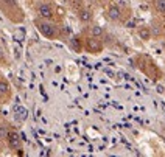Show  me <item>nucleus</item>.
<instances>
[{
    "instance_id": "1",
    "label": "nucleus",
    "mask_w": 165,
    "mask_h": 157,
    "mask_svg": "<svg viewBox=\"0 0 165 157\" xmlns=\"http://www.w3.org/2000/svg\"><path fill=\"white\" fill-rule=\"evenodd\" d=\"M36 26H38V30H39V33L42 34L44 37H47V39H55L58 36V28H56V25H53V23H50L49 20H38L36 22Z\"/></svg>"
},
{
    "instance_id": "2",
    "label": "nucleus",
    "mask_w": 165,
    "mask_h": 157,
    "mask_svg": "<svg viewBox=\"0 0 165 157\" xmlns=\"http://www.w3.org/2000/svg\"><path fill=\"white\" fill-rule=\"evenodd\" d=\"M86 47H87V50L91 51V53H100L103 50V44L100 42V40L97 37H91V39H87V42H86Z\"/></svg>"
},
{
    "instance_id": "3",
    "label": "nucleus",
    "mask_w": 165,
    "mask_h": 157,
    "mask_svg": "<svg viewBox=\"0 0 165 157\" xmlns=\"http://www.w3.org/2000/svg\"><path fill=\"white\" fill-rule=\"evenodd\" d=\"M6 140H8V146L11 149H19L20 145H22V139H20V135L17 132H10Z\"/></svg>"
},
{
    "instance_id": "4",
    "label": "nucleus",
    "mask_w": 165,
    "mask_h": 157,
    "mask_svg": "<svg viewBox=\"0 0 165 157\" xmlns=\"http://www.w3.org/2000/svg\"><path fill=\"white\" fill-rule=\"evenodd\" d=\"M38 12H39V16L42 17V19H45V20H49V19L53 17V8H52V5H49V3L39 5Z\"/></svg>"
},
{
    "instance_id": "5",
    "label": "nucleus",
    "mask_w": 165,
    "mask_h": 157,
    "mask_svg": "<svg viewBox=\"0 0 165 157\" xmlns=\"http://www.w3.org/2000/svg\"><path fill=\"white\" fill-rule=\"evenodd\" d=\"M122 16V10L119 8L117 5H112V6H109V10H108V17L111 19V20H119Z\"/></svg>"
},
{
    "instance_id": "6",
    "label": "nucleus",
    "mask_w": 165,
    "mask_h": 157,
    "mask_svg": "<svg viewBox=\"0 0 165 157\" xmlns=\"http://www.w3.org/2000/svg\"><path fill=\"white\" fill-rule=\"evenodd\" d=\"M78 17H80V20H81V22L87 23V22H91V20H92V12L89 11V10H82V11H80Z\"/></svg>"
},
{
    "instance_id": "7",
    "label": "nucleus",
    "mask_w": 165,
    "mask_h": 157,
    "mask_svg": "<svg viewBox=\"0 0 165 157\" xmlns=\"http://www.w3.org/2000/svg\"><path fill=\"white\" fill-rule=\"evenodd\" d=\"M139 37L142 40H150L151 39V30L148 28V26H142V28L139 30Z\"/></svg>"
},
{
    "instance_id": "8",
    "label": "nucleus",
    "mask_w": 165,
    "mask_h": 157,
    "mask_svg": "<svg viewBox=\"0 0 165 157\" xmlns=\"http://www.w3.org/2000/svg\"><path fill=\"white\" fill-rule=\"evenodd\" d=\"M16 111H17V114H16V118H17L19 121H24V120H27V117H28V111H27L25 107H17Z\"/></svg>"
},
{
    "instance_id": "9",
    "label": "nucleus",
    "mask_w": 165,
    "mask_h": 157,
    "mask_svg": "<svg viewBox=\"0 0 165 157\" xmlns=\"http://www.w3.org/2000/svg\"><path fill=\"white\" fill-rule=\"evenodd\" d=\"M103 26H100V25H94V26H91V34L94 36V37H101L103 36Z\"/></svg>"
},
{
    "instance_id": "10",
    "label": "nucleus",
    "mask_w": 165,
    "mask_h": 157,
    "mask_svg": "<svg viewBox=\"0 0 165 157\" xmlns=\"http://www.w3.org/2000/svg\"><path fill=\"white\" fill-rule=\"evenodd\" d=\"M8 90H10V86H8V83H6L5 79H0V95L8 93Z\"/></svg>"
},
{
    "instance_id": "11",
    "label": "nucleus",
    "mask_w": 165,
    "mask_h": 157,
    "mask_svg": "<svg viewBox=\"0 0 165 157\" xmlns=\"http://www.w3.org/2000/svg\"><path fill=\"white\" fill-rule=\"evenodd\" d=\"M70 47L75 51H80L81 50V45H80V39L78 37H72L70 39Z\"/></svg>"
},
{
    "instance_id": "12",
    "label": "nucleus",
    "mask_w": 165,
    "mask_h": 157,
    "mask_svg": "<svg viewBox=\"0 0 165 157\" xmlns=\"http://www.w3.org/2000/svg\"><path fill=\"white\" fill-rule=\"evenodd\" d=\"M156 10L165 14V0H156Z\"/></svg>"
},
{
    "instance_id": "13",
    "label": "nucleus",
    "mask_w": 165,
    "mask_h": 157,
    "mask_svg": "<svg viewBox=\"0 0 165 157\" xmlns=\"http://www.w3.org/2000/svg\"><path fill=\"white\" fill-rule=\"evenodd\" d=\"M8 134H10V131H8V128H6L5 125H0V140H3V139H6V137H8Z\"/></svg>"
},
{
    "instance_id": "14",
    "label": "nucleus",
    "mask_w": 165,
    "mask_h": 157,
    "mask_svg": "<svg viewBox=\"0 0 165 157\" xmlns=\"http://www.w3.org/2000/svg\"><path fill=\"white\" fill-rule=\"evenodd\" d=\"M126 26H128V28H134V26H136V22H134V20H129V22L126 23Z\"/></svg>"
}]
</instances>
